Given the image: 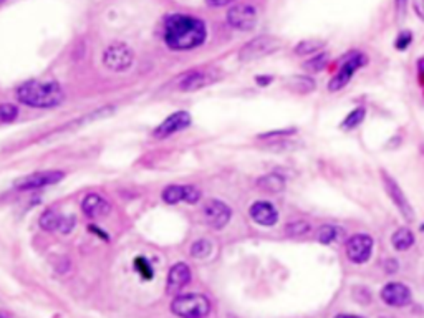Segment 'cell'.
<instances>
[{
	"mask_svg": "<svg viewBox=\"0 0 424 318\" xmlns=\"http://www.w3.org/2000/svg\"><path fill=\"white\" fill-rule=\"evenodd\" d=\"M232 0H209V4L214 7H224V6H229Z\"/></svg>",
	"mask_w": 424,
	"mask_h": 318,
	"instance_id": "1f68e13d",
	"label": "cell"
},
{
	"mask_svg": "<svg viewBox=\"0 0 424 318\" xmlns=\"http://www.w3.org/2000/svg\"><path fill=\"white\" fill-rule=\"evenodd\" d=\"M189 125H190L189 113H186V111L174 113V115L166 118V120L161 123L158 128H156L155 136L158 137V140H164V137H168L171 135H174V133L184 130V128H188Z\"/></svg>",
	"mask_w": 424,
	"mask_h": 318,
	"instance_id": "7c38bea8",
	"label": "cell"
},
{
	"mask_svg": "<svg viewBox=\"0 0 424 318\" xmlns=\"http://www.w3.org/2000/svg\"><path fill=\"white\" fill-rule=\"evenodd\" d=\"M392 242L396 250H408L414 244V236L409 229H399L393 234Z\"/></svg>",
	"mask_w": 424,
	"mask_h": 318,
	"instance_id": "d6986e66",
	"label": "cell"
},
{
	"mask_svg": "<svg viewBox=\"0 0 424 318\" xmlns=\"http://www.w3.org/2000/svg\"><path fill=\"white\" fill-rule=\"evenodd\" d=\"M279 47H280L279 40L274 39V37H259V39L249 42V44L241 50L239 59L242 61H252V60L262 59V56L272 54V51L277 50Z\"/></svg>",
	"mask_w": 424,
	"mask_h": 318,
	"instance_id": "5b68a950",
	"label": "cell"
},
{
	"mask_svg": "<svg viewBox=\"0 0 424 318\" xmlns=\"http://www.w3.org/2000/svg\"><path fill=\"white\" fill-rule=\"evenodd\" d=\"M82 211L92 219H102V217H107L111 211V206L107 199L98 196V194H90L83 199L82 202Z\"/></svg>",
	"mask_w": 424,
	"mask_h": 318,
	"instance_id": "2e32d148",
	"label": "cell"
},
{
	"mask_svg": "<svg viewBox=\"0 0 424 318\" xmlns=\"http://www.w3.org/2000/svg\"><path fill=\"white\" fill-rule=\"evenodd\" d=\"M207 37L204 22L188 16H173L164 27V40L173 50H190L202 45Z\"/></svg>",
	"mask_w": 424,
	"mask_h": 318,
	"instance_id": "6da1fadb",
	"label": "cell"
},
{
	"mask_svg": "<svg viewBox=\"0 0 424 318\" xmlns=\"http://www.w3.org/2000/svg\"><path fill=\"white\" fill-rule=\"evenodd\" d=\"M325 45L323 42L318 40H305L302 44L297 45V49H295V54L297 55H307V54H315L322 49V47Z\"/></svg>",
	"mask_w": 424,
	"mask_h": 318,
	"instance_id": "603a6c76",
	"label": "cell"
},
{
	"mask_svg": "<svg viewBox=\"0 0 424 318\" xmlns=\"http://www.w3.org/2000/svg\"><path fill=\"white\" fill-rule=\"evenodd\" d=\"M61 171H40V173H33L23 178L17 179L16 188L20 191H28V189H38L44 186H52V184L60 183L63 179Z\"/></svg>",
	"mask_w": 424,
	"mask_h": 318,
	"instance_id": "8992f818",
	"label": "cell"
},
{
	"mask_svg": "<svg viewBox=\"0 0 424 318\" xmlns=\"http://www.w3.org/2000/svg\"><path fill=\"white\" fill-rule=\"evenodd\" d=\"M217 80V75L214 72H194L186 77L181 82L179 88L184 92H193V90H199L207 87V85L214 83Z\"/></svg>",
	"mask_w": 424,
	"mask_h": 318,
	"instance_id": "ac0fdd59",
	"label": "cell"
},
{
	"mask_svg": "<svg viewBox=\"0 0 424 318\" xmlns=\"http://www.w3.org/2000/svg\"><path fill=\"white\" fill-rule=\"evenodd\" d=\"M136 264H138V265H136V269L140 270V272H141L143 275H145V279H150V277H151V269L147 267V264L145 262V260H143V259H138V260H136Z\"/></svg>",
	"mask_w": 424,
	"mask_h": 318,
	"instance_id": "f546056e",
	"label": "cell"
},
{
	"mask_svg": "<svg viewBox=\"0 0 424 318\" xmlns=\"http://www.w3.org/2000/svg\"><path fill=\"white\" fill-rule=\"evenodd\" d=\"M327 65V55L325 54H320L318 56H315V59L308 61L307 65V70H310V72H318V70H322L323 66Z\"/></svg>",
	"mask_w": 424,
	"mask_h": 318,
	"instance_id": "83f0119b",
	"label": "cell"
},
{
	"mask_svg": "<svg viewBox=\"0 0 424 318\" xmlns=\"http://www.w3.org/2000/svg\"><path fill=\"white\" fill-rule=\"evenodd\" d=\"M171 310L174 315L183 318H201L211 313V302L204 295L189 293V295L176 297L171 303Z\"/></svg>",
	"mask_w": 424,
	"mask_h": 318,
	"instance_id": "3957f363",
	"label": "cell"
},
{
	"mask_svg": "<svg viewBox=\"0 0 424 318\" xmlns=\"http://www.w3.org/2000/svg\"><path fill=\"white\" fill-rule=\"evenodd\" d=\"M202 214L209 226L214 227V229H222V227L227 226V222L231 221L232 211L224 202L211 199V201L204 206Z\"/></svg>",
	"mask_w": 424,
	"mask_h": 318,
	"instance_id": "9c48e42d",
	"label": "cell"
},
{
	"mask_svg": "<svg viewBox=\"0 0 424 318\" xmlns=\"http://www.w3.org/2000/svg\"><path fill=\"white\" fill-rule=\"evenodd\" d=\"M409 42H411V33H401L396 42V47L398 49H406V45L409 44Z\"/></svg>",
	"mask_w": 424,
	"mask_h": 318,
	"instance_id": "4dcf8cb0",
	"label": "cell"
},
{
	"mask_svg": "<svg viewBox=\"0 0 424 318\" xmlns=\"http://www.w3.org/2000/svg\"><path fill=\"white\" fill-rule=\"evenodd\" d=\"M361 65H365V56L361 54H355L353 51V54L346 56V60L341 63L338 73L333 77L330 85H328V90H330V92H338V90H341L350 82V78L353 77V73Z\"/></svg>",
	"mask_w": 424,
	"mask_h": 318,
	"instance_id": "52a82bcc",
	"label": "cell"
},
{
	"mask_svg": "<svg viewBox=\"0 0 424 318\" xmlns=\"http://www.w3.org/2000/svg\"><path fill=\"white\" fill-rule=\"evenodd\" d=\"M363 118H365V110H363V108L351 111L350 115L346 116V120L343 121L341 128H345V130H353V128H356V126L360 125L361 121H363Z\"/></svg>",
	"mask_w": 424,
	"mask_h": 318,
	"instance_id": "cb8c5ba5",
	"label": "cell"
},
{
	"mask_svg": "<svg viewBox=\"0 0 424 318\" xmlns=\"http://www.w3.org/2000/svg\"><path fill=\"white\" fill-rule=\"evenodd\" d=\"M310 232V226L307 224V222H292V224L287 226V234L292 237H303L305 234H308Z\"/></svg>",
	"mask_w": 424,
	"mask_h": 318,
	"instance_id": "484cf974",
	"label": "cell"
},
{
	"mask_svg": "<svg viewBox=\"0 0 424 318\" xmlns=\"http://www.w3.org/2000/svg\"><path fill=\"white\" fill-rule=\"evenodd\" d=\"M337 239V229L335 226H322L320 231H318V240L322 242V244H330Z\"/></svg>",
	"mask_w": 424,
	"mask_h": 318,
	"instance_id": "4316f807",
	"label": "cell"
},
{
	"mask_svg": "<svg viewBox=\"0 0 424 318\" xmlns=\"http://www.w3.org/2000/svg\"><path fill=\"white\" fill-rule=\"evenodd\" d=\"M259 186L267 192H280L285 188V183L279 174H269L260 179Z\"/></svg>",
	"mask_w": 424,
	"mask_h": 318,
	"instance_id": "ffe728a7",
	"label": "cell"
},
{
	"mask_svg": "<svg viewBox=\"0 0 424 318\" xmlns=\"http://www.w3.org/2000/svg\"><path fill=\"white\" fill-rule=\"evenodd\" d=\"M40 226L45 231H60L66 234V232H70L75 227V219L68 216H60L55 211H47L40 217Z\"/></svg>",
	"mask_w": 424,
	"mask_h": 318,
	"instance_id": "9a60e30c",
	"label": "cell"
},
{
	"mask_svg": "<svg viewBox=\"0 0 424 318\" xmlns=\"http://www.w3.org/2000/svg\"><path fill=\"white\" fill-rule=\"evenodd\" d=\"M212 252V245L209 240H198L190 245V255L196 259H204Z\"/></svg>",
	"mask_w": 424,
	"mask_h": 318,
	"instance_id": "7402d4cb",
	"label": "cell"
},
{
	"mask_svg": "<svg viewBox=\"0 0 424 318\" xmlns=\"http://www.w3.org/2000/svg\"><path fill=\"white\" fill-rule=\"evenodd\" d=\"M0 2H4V0H0Z\"/></svg>",
	"mask_w": 424,
	"mask_h": 318,
	"instance_id": "d6a6232c",
	"label": "cell"
},
{
	"mask_svg": "<svg viewBox=\"0 0 424 318\" xmlns=\"http://www.w3.org/2000/svg\"><path fill=\"white\" fill-rule=\"evenodd\" d=\"M199 197H201V192H199L198 188L186 186V202L194 204V202L199 201Z\"/></svg>",
	"mask_w": 424,
	"mask_h": 318,
	"instance_id": "f1b7e54d",
	"label": "cell"
},
{
	"mask_svg": "<svg viewBox=\"0 0 424 318\" xmlns=\"http://www.w3.org/2000/svg\"><path fill=\"white\" fill-rule=\"evenodd\" d=\"M383 183H384V189H387L388 196L393 199L394 206L399 209V212H401L404 219L413 221L414 219V212H413L411 204L408 202L406 196H404L401 188L398 186L396 181H394L392 176H388L387 173H384V171H383Z\"/></svg>",
	"mask_w": 424,
	"mask_h": 318,
	"instance_id": "30bf717a",
	"label": "cell"
},
{
	"mask_svg": "<svg viewBox=\"0 0 424 318\" xmlns=\"http://www.w3.org/2000/svg\"><path fill=\"white\" fill-rule=\"evenodd\" d=\"M163 201L166 204H178L186 201V186H169L163 191Z\"/></svg>",
	"mask_w": 424,
	"mask_h": 318,
	"instance_id": "44dd1931",
	"label": "cell"
},
{
	"mask_svg": "<svg viewBox=\"0 0 424 318\" xmlns=\"http://www.w3.org/2000/svg\"><path fill=\"white\" fill-rule=\"evenodd\" d=\"M373 252V239L366 234H356L346 242V255L351 262L365 264Z\"/></svg>",
	"mask_w": 424,
	"mask_h": 318,
	"instance_id": "ba28073f",
	"label": "cell"
},
{
	"mask_svg": "<svg viewBox=\"0 0 424 318\" xmlns=\"http://www.w3.org/2000/svg\"><path fill=\"white\" fill-rule=\"evenodd\" d=\"M18 102L33 108H55L63 102L65 93L55 82H27L17 92Z\"/></svg>",
	"mask_w": 424,
	"mask_h": 318,
	"instance_id": "7a4b0ae2",
	"label": "cell"
},
{
	"mask_svg": "<svg viewBox=\"0 0 424 318\" xmlns=\"http://www.w3.org/2000/svg\"><path fill=\"white\" fill-rule=\"evenodd\" d=\"M381 298H383V302L388 303L389 307H404L411 300V292H409V288L403 286V283L393 282L388 283V286L381 291Z\"/></svg>",
	"mask_w": 424,
	"mask_h": 318,
	"instance_id": "4fadbf2b",
	"label": "cell"
},
{
	"mask_svg": "<svg viewBox=\"0 0 424 318\" xmlns=\"http://www.w3.org/2000/svg\"><path fill=\"white\" fill-rule=\"evenodd\" d=\"M18 116V108L16 104H0V121H13Z\"/></svg>",
	"mask_w": 424,
	"mask_h": 318,
	"instance_id": "d4e9b609",
	"label": "cell"
},
{
	"mask_svg": "<svg viewBox=\"0 0 424 318\" xmlns=\"http://www.w3.org/2000/svg\"><path fill=\"white\" fill-rule=\"evenodd\" d=\"M227 22L237 30H252L257 23V12L250 6H236L227 13Z\"/></svg>",
	"mask_w": 424,
	"mask_h": 318,
	"instance_id": "8fae6325",
	"label": "cell"
},
{
	"mask_svg": "<svg viewBox=\"0 0 424 318\" xmlns=\"http://www.w3.org/2000/svg\"><path fill=\"white\" fill-rule=\"evenodd\" d=\"M190 280V270L186 264H176L173 265V269L169 270L168 275V286H166V292L169 295H176L179 293L183 288L188 286Z\"/></svg>",
	"mask_w": 424,
	"mask_h": 318,
	"instance_id": "5bb4252c",
	"label": "cell"
},
{
	"mask_svg": "<svg viewBox=\"0 0 424 318\" xmlns=\"http://www.w3.org/2000/svg\"><path fill=\"white\" fill-rule=\"evenodd\" d=\"M250 217L254 219V222L265 227H272L275 226V222L279 221V212L272 204L269 202H255L254 206L250 207Z\"/></svg>",
	"mask_w": 424,
	"mask_h": 318,
	"instance_id": "e0dca14e",
	"label": "cell"
},
{
	"mask_svg": "<svg viewBox=\"0 0 424 318\" xmlns=\"http://www.w3.org/2000/svg\"><path fill=\"white\" fill-rule=\"evenodd\" d=\"M133 59H135V55H133V50L130 47L116 42V44L109 45L104 50L103 63L107 68L113 70V72H125V70L131 66Z\"/></svg>",
	"mask_w": 424,
	"mask_h": 318,
	"instance_id": "277c9868",
	"label": "cell"
}]
</instances>
